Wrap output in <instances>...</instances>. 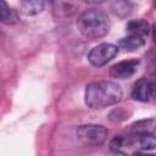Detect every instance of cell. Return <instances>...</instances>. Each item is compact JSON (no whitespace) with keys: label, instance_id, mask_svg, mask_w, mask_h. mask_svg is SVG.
Here are the masks:
<instances>
[{"label":"cell","instance_id":"obj_1","mask_svg":"<svg viewBox=\"0 0 156 156\" xmlns=\"http://www.w3.org/2000/svg\"><path fill=\"white\" fill-rule=\"evenodd\" d=\"M122 88L116 82L98 80L87 85L84 93L85 104L94 110H101L116 105L122 99Z\"/></svg>","mask_w":156,"mask_h":156},{"label":"cell","instance_id":"obj_2","mask_svg":"<svg viewBox=\"0 0 156 156\" xmlns=\"http://www.w3.org/2000/svg\"><path fill=\"white\" fill-rule=\"evenodd\" d=\"M77 26L83 37L94 40L102 38L108 33L110 20L105 12L96 9H89L80 13Z\"/></svg>","mask_w":156,"mask_h":156},{"label":"cell","instance_id":"obj_3","mask_svg":"<svg viewBox=\"0 0 156 156\" xmlns=\"http://www.w3.org/2000/svg\"><path fill=\"white\" fill-rule=\"evenodd\" d=\"M108 130L100 124H83L77 128L78 140L87 146H100L107 139Z\"/></svg>","mask_w":156,"mask_h":156},{"label":"cell","instance_id":"obj_4","mask_svg":"<svg viewBox=\"0 0 156 156\" xmlns=\"http://www.w3.org/2000/svg\"><path fill=\"white\" fill-rule=\"evenodd\" d=\"M118 52V46L111 43H101L93 48L88 54L89 62L95 67H102L108 63Z\"/></svg>","mask_w":156,"mask_h":156},{"label":"cell","instance_id":"obj_5","mask_svg":"<svg viewBox=\"0 0 156 156\" xmlns=\"http://www.w3.org/2000/svg\"><path fill=\"white\" fill-rule=\"evenodd\" d=\"M155 95V79L151 76L150 78H140L133 87L132 96L135 100L141 102L149 101Z\"/></svg>","mask_w":156,"mask_h":156},{"label":"cell","instance_id":"obj_6","mask_svg":"<svg viewBox=\"0 0 156 156\" xmlns=\"http://www.w3.org/2000/svg\"><path fill=\"white\" fill-rule=\"evenodd\" d=\"M138 66H139V60H135V58L119 61L113 66H111L110 76L117 79H127L136 72Z\"/></svg>","mask_w":156,"mask_h":156},{"label":"cell","instance_id":"obj_7","mask_svg":"<svg viewBox=\"0 0 156 156\" xmlns=\"http://www.w3.org/2000/svg\"><path fill=\"white\" fill-rule=\"evenodd\" d=\"M144 44H145V37H143L140 34L130 33L129 35H127L119 40L118 46L124 49L126 51H135V50L140 49L141 46H144Z\"/></svg>","mask_w":156,"mask_h":156},{"label":"cell","instance_id":"obj_8","mask_svg":"<svg viewBox=\"0 0 156 156\" xmlns=\"http://www.w3.org/2000/svg\"><path fill=\"white\" fill-rule=\"evenodd\" d=\"M130 133L134 135H143V134H155V119H143L135 122L130 126Z\"/></svg>","mask_w":156,"mask_h":156},{"label":"cell","instance_id":"obj_9","mask_svg":"<svg viewBox=\"0 0 156 156\" xmlns=\"http://www.w3.org/2000/svg\"><path fill=\"white\" fill-rule=\"evenodd\" d=\"M45 0H22L21 10L27 16H33L44 10Z\"/></svg>","mask_w":156,"mask_h":156},{"label":"cell","instance_id":"obj_10","mask_svg":"<svg viewBox=\"0 0 156 156\" xmlns=\"http://www.w3.org/2000/svg\"><path fill=\"white\" fill-rule=\"evenodd\" d=\"M151 29L152 28L150 27V24L146 20H133V21H129L127 24V30L129 33L140 34L143 37L147 35Z\"/></svg>","mask_w":156,"mask_h":156},{"label":"cell","instance_id":"obj_11","mask_svg":"<svg viewBox=\"0 0 156 156\" xmlns=\"http://www.w3.org/2000/svg\"><path fill=\"white\" fill-rule=\"evenodd\" d=\"M111 9L115 15H117L119 17H126L132 12L133 5L130 4L129 0H118L111 6Z\"/></svg>","mask_w":156,"mask_h":156},{"label":"cell","instance_id":"obj_12","mask_svg":"<svg viewBox=\"0 0 156 156\" xmlns=\"http://www.w3.org/2000/svg\"><path fill=\"white\" fill-rule=\"evenodd\" d=\"M12 11L5 0H0V21L10 22L12 20Z\"/></svg>","mask_w":156,"mask_h":156},{"label":"cell","instance_id":"obj_13","mask_svg":"<svg viewBox=\"0 0 156 156\" xmlns=\"http://www.w3.org/2000/svg\"><path fill=\"white\" fill-rule=\"evenodd\" d=\"M84 1L88 4H101V2H105L106 0H84Z\"/></svg>","mask_w":156,"mask_h":156},{"label":"cell","instance_id":"obj_14","mask_svg":"<svg viewBox=\"0 0 156 156\" xmlns=\"http://www.w3.org/2000/svg\"><path fill=\"white\" fill-rule=\"evenodd\" d=\"M49 1H55V0H49Z\"/></svg>","mask_w":156,"mask_h":156}]
</instances>
